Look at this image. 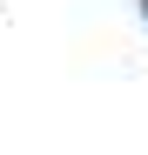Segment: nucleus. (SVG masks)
<instances>
[{
    "instance_id": "1",
    "label": "nucleus",
    "mask_w": 148,
    "mask_h": 155,
    "mask_svg": "<svg viewBox=\"0 0 148 155\" xmlns=\"http://www.w3.org/2000/svg\"><path fill=\"white\" fill-rule=\"evenodd\" d=\"M141 14H148V0H141Z\"/></svg>"
}]
</instances>
